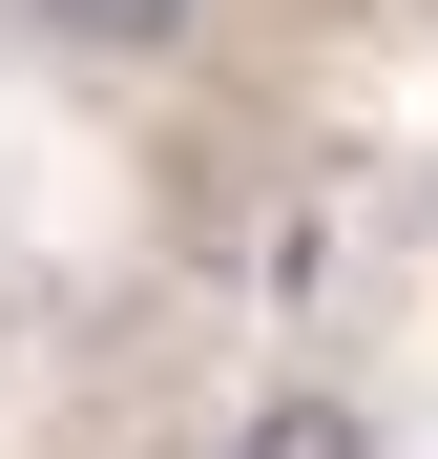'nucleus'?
<instances>
[{"instance_id":"nucleus-1","label":"nucleus","mask_w":438,"mask_h":459,"mask_svg":"<svg viewBox=\"0 0 438 459\" xmlns=\"http://www.w3.org/2000/svg\"><path fill=\"white\" fill-rule=\"evenodd\" d=\"M230 459H376V418H355V397H251Z\"/></svg>"},{"instance_id":"nucleus-2","label":"nucleus","mask_w":438,"mask_h":459,"mask_svg":"<svg viewBox=\"0 0 438 459\" xmlns=\"http://www.w3.org/2000/svg\"><path fill=\"white\" fill-rule=\"evenodd\" d=\"M42 42H84V63H146V42H188V0H21Z\"/></svg>"}]
</instances>
